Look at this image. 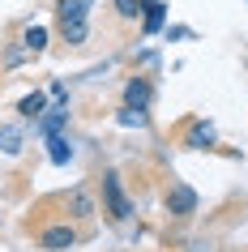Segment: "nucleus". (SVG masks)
Wrapping results in <instances>:
<instances>
[{
  "instance_id": "f257e3e1",
  "label": "nucleus",
  "mask_w": 248,
  "mask_h": 252,
  "mask_svg": "<svg viewBox=\"0 0 248 252\" xmlns=\"http://www.w3.org/2000/svg\"><path fill=\"white\" fill-rule=\"evenodd\" d=\"M39 218H26V235L35 239V248L43 252H69V248H77L81 239H90V231H81L69 214H47V205H39Z\"/></svg>"
},
{
  "instance_id": "f03ea898",
  "label": "nucleus",
  "mask_w": 248,
  "mask_h": 252,
  "mask_svg": "<svg viewBox=\"0 0 248 252\" xmlns=\"http://www.w3.org/2000/svg\"><path fill=\"white\" fill-rule=\"evenodd\" d=\"M99 197H103V214L111 218V222H129V218H133V201H129V192H124L120 171H103V180H99Z\"/></svg>"
},
{
  "instance_id": "7ed1b4c3",
  "label": "nucleus",
  "mask_w": 248,
  "mask_h": 252,
  "mask_svg": "<svg viewBox=\"0 0 248 252\" xmlns=\"http://www.w3.org/2000/svg\"><path fill=\"white\" fill-rule=\"evenodd\" d=\"M56 205H60L73 222H90L94 214H99V197H94V188H86V184L60 192V197H56Z\"/></svg>"
},
{
  "instance_id": "20e7f679",
  "label": "nucleus",
  "mask_w": 248,
  "mask_h": 252,
  "mask_svg": "<svg viewBox=\"0 0 248 252\" xmlns=\"http://www.w3.org/2000/svg\"><path fill=\"white\" fill-rule=\"evenodd\" d=\"M163 205H167L171 218H193L201 210V197H197V188H188L184 180H171L167 192H163Z\"/></svg>"
},
{
  "instance_id": "39448f33",
  "label": "nucleus",
  "mask_w": 248,
  "mask_h": 252,
  "mask_svg": "<svg viewBox=\"0 0 248 252\" xmlns=\"http://www.w3.org/2000/svg\"><path fill=\"white\" fill-rule=\"evenodd\" d=\"M180 146L184 150H210L214 146V124L201 120V116H188L180 124Z\"/></svg>"
},
{
  "instance_id": "423d86ee",
  "label": "nucleus",
  "mask_w": 248,
  "mask_h": 252,
  "mask_svg": "<svg viewBox=\"0 0 248 252\" xmlns=\"http://www.w3.org/2000/svg\"><path fill=\"white\" fill-rule=\"evenodd\" d=\"M150 103H154V86H150V77H129V81H124V107L145 111Z\"/></svg>"
},
{
  "instance_id": "0eeeda50",
  "label": "nucleus",
  "mask_w": 248,
  "mask_h": 252,
  "mask_svg": "<svg viewBox=\"0 0 248 252\" xmlns=\"http://www.w3.org/2000/svg\"><path fill=\"white\" fill-rule=\"evenodd\" d=\"M17 43H22V47H26V56L35 60V56L47 52V43H52V30H47V26H35V22H30V26H22Z\"/></svg>"
},
{
  "instance_id": "6e6552de",
  "label": "nucleus",
  "mask_w": 248,
  "mask_h": 252,
  "mask_svg": "<svg viewBox=\"0 0 248 252\" xmlns=\"http://www.w3.org/2000/svg\"><path fill=\"white\" fill-rule=\"evenodd\" d=\"M35 124H39V137H56V133H65V124H69V107H65V103L47 107V111H43Z\"/></svg>"
},
{
  "instance_id": "1a4fd4ad",
  "label": "nucleus",
  "mask_w": 248,
  "mask_h": 252,
  "mask_svg": "<svg viewBox=\"0 0 248 252\" xmlns=\"http://www.w3.org/2000/svg\"><path fill=\"white\" fill-rule=\"evenodd\" d=\"M94 0H56V22H86Z\"/></svg>"
},
{
  "instance_id": "9d476101",
  "label": "nucleus",
  "mask_w": 248,
  "mask_h": 252,
  "mask_svg": "<svg viewBox=\"0 0 248 252\" xmlns=\"http://www.w3.org/2000/svg\"><path fill=\"white\" fill-rule=\"evenodd\" d=\"M22 150H26V137H22V128H17V124H0V154L17 158Z\"/></svg>"
},
{
  "instance_id": "9b49d317",
  "label": "nucleus",
  "mask_w": 248,
  "mask_h": 252,
  "mask_svg": "<svg viewBox=\"0 0 248 252\" xmlns=\"http://www.w3.org/2000/svg\"><path fill=\"white\" fill-rule=\"evenodd\" d=\"M47 141V158L56 162V167H65L69 158H73V141H69L65 133H56V137H43Z\"/></svg>"
},
{
  "instance_id": "f8f14e48",
  "label": "nucleus",
  "mask_w": 248,
  "mask_h": 252,
  "mask_svg": "<svg viewBox=\"0 0 248 252\" xmlns=\"http://www.w3.org/2000/svg\"><path fill=\"white\" fill-rule=\"evenodd\" d=\"M163 22H167V4H163V0H154V4L142 9V34H154Z\"/></svg>"
},
{
  "instance_id": "ddd939ff",
  "label": "nucleus",
  "mask_w": 248,
  "mask_h": 252,
  "mask_svg": "<svg viewBox=\"0 0 248 252\" xmlns=\"http://www.w3.org/2000/svg\"><path fill=\"white\" fill-rule=\"evenodd\" d=\"M43 111H47V94H43V90L26 94V98H22V103H17V116H22V120H39Z\"/></svg>"
},
{
  "instance_id": "4468645a",
  "label": "nucleus",
  "mask_w": 248,
  "mask_h": 252,
  "mask_svg": "<svg viewBox=\"0 0 248 252\" xmlns=\"http://www.w3.org/2000/svg\"><path fill=\"white\" fill-rule=\"evenodd\" d=\"M60 39H65L69 47H81V43L90 39V26H86V22H60Z\"/></svg>"
},
{
  "instance_id": "2eb2a0df",
  "label": "nucleus",
  "mask_w": 248,
  "mask_h": 252,
  "mask_svg": "<svg viewBox=\"0 0 248 252\" xmlns=\"http://www.w3.org/2000/svg\"><path fill=\"white\" fill-rule=\"evenodd\" d=\"M111 9H116L120 22H137L142 17V0H111Z\"/></svg>"
},
{
  "instance_id": "dca6fc26",
  "label": "nucleus",
  "mask_w": 248,
  "mask_h": 252,
  "mask_svg": "<svg viewBox=\"0 0 248 252\" xmlns=\"http://www.w3.org/2000/svg\"><path fill=\"white\" fill-rule=\"evenodd\" d=\"M120 124H124V128H133V124H137V128H142L145 124V111H137V107H120Z\"/></svg>"
}]
</instances>
